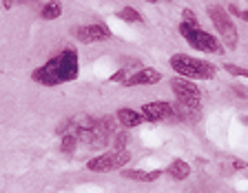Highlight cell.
<instances>
[{
    "instance_id": "obj_1",
    "label": "cell",
    "mask_w": 248,
    "mask_h": 193,
    "mask_svg": "<svg viewBox=\"0 0 248 193\" xmlns=\"http://www.w3.org/2000/svg\"><path fill=\"white\" fill-rule=\"evenodd\" d=\"M80 76V58H78L76 47H64L62 51H58L53 58H49L45 64H40L38 69H33L31 80L42 87H60L78 80Z\"/></svg>"
},
{
    "instance_id": "obj_2",
    "label": "cell",
    "mask_w": 248,
    "mask_h": 193,
    "mask_svg": "<svg viewBox=\"0 0 248 193\" xmlns=\"http://www.w3.org/2000/svg\"><path fill=\"white\" fill-rule=\"evenodd\" d=\"M170 69L182 76V78H195V80H211L217 76V69L213 63L206 60H200V58H193L188 53H173L169 60Z\"/></svg>"
},
{
    "instance_id": "obj_3",
    "label": "cell",
    "mask_w": 248,
    "mask_h": 193,
    "mask_svg": "<svg viewBox=\"0 0 248 193\" xmlns=\"http://www.w3.org/2000/svg\"><path fill=\"white\" fill-rule=\"evenodd\" d=\"M177 29H180L182 38H184L193 49H197V51H202V53H222L224 51L219 40H217L213 33L204 32L202 27H191V25H186V22H180Z\"/></svg>"
},
{
    "instance_id": "obj_4",
    "label": "cell",
    "mask_w": 248,
    "mask_h": 193,
    "mask_svg": "<svg viewBox=\"0 0 248 193\" xmlns=\"http://www.w3.org/2000/svg\"><path fill=\"white\" fill-rule=\"evenodd\" d=\"M208 18H211L213 27L217 29V33L222 36L224 45L231 49L237 47V42H239V33H237V27H235V22H232L231 14H228L224 7L219 5H208Z\"/></svg>"
},
{
    "instance_id": "obj_5",
    "label": "cell",
    "mask_w": 248,
    "mask_h": 193,
    "mask_svg": "<svg viewBox=\"0 0 248 193\" xmlns=\"http://www.w3.org/2000/svg\"><path fill=\"white\" fill-rule=\"evenodd\" d=\"M131 162V153L126 149H111L107 153L91 158L87 162V169L93 173H111V171H120Z\"/></svg>"
},
{
    "instance_id": "obj_6",
    "label": "cell",
    "mask_w": 248,
    "mask_h": 193,
    "mask_svg": "<svg viewBox=\"0 0 248 193\" xmlns=\"http://www.w3.org/2000/svg\"><path fill=\"white\" fill-rule=\"evenodd\" d=\"M170 91H173V96H175L177 102H182V105H186V107H195V109H200L202 91L195 82L182 78V76H175V78L170 80Z\"/></svg>"
},
{
    "instance_id": "obj_7",
    "label": "cell",
    "mask_w": 248,
    "mask_h": 193,
    "mask_svg": "<svg viewBox=\"0 0 248 193\" xmlns=\"http://www.w3.org/2000/svg\"><path fill=\"white\" fill-rule=\"evenodd\" d=\"M140 113L144 115V120H149V122L175 120V109H173V102H164V100L146 102V105H142V111H140Z\"/></svg>"
},
{
    "instance_id": "obj_8",
    "label": "cell",
    "mask_w": 248,
    "mask_h": 193,
    "mask_svg": "<svg viewBox=\"0 0 248 193\" xmlns=\"http://www.w3.org/2000/svg\"><path fill=\"white\" fill-rule=\"evenodd\" d=\"M73 36L80 42H84V45H91V42L108 40L111 38V29L107 25H100V22H95V25H78L73 29Z\"/></svg>"
},
{
    "instance_id": "obj_9",
    "label": "cell",
    "mask_w": 248,
    "mask_h": 193,
    "mask_svg": "<svg viewBox=\"0 0 248 193\" xmlns=\"http://www.w3.org/2000/svg\"><path fill=\"white\" fill-rule=\"evenodd\" d=\"M162 80V73L153 67H142L140 71H135L133 76L124 80V87H151V84H157Z\"/></svg>"
},
{
    "instance_id": "obj_10",
    "label": "cell",
    "mask_w": 248,
    "mask_h": 193,
    "mask_svg": "<svg viewBox=\"0 0 248 193\" xmlns=\"http://www.w3.org/2000/svg\"><path fill=\"white\" fill-rule=\"evenodd\" d=\"M115 120H118V125L122 127V129H135V127H140L144 122V115L135 109L122 107V109L115 111Z\"/></svg>"
},
{
    "instance_id": "obj_11",
    "label": "cell",
    "mask_w": 248,
    "mask_h": 193,
    "mask_svg": "<svg viewBox=\"0 0 248 193\" xmlns=\"http://www.w3.org/2000/svg\"><path fill=\"white\" fill-rule=\"evenodd\" d=\"M162 169H155V171H140V169H122V176L126 180H135V182H155L157 177L162 176Z\"/></svg>"
},
{
    "instance_id": "obj_12",
    "label": "cell",
    "mask_w": 248,
    "mask_h": 193,
    "mask_svg": "<svg viewBox=\"0 0 248 193\" xmlns=\"http://www.w3.org/2000/svg\"><path fill=\"white\" fill-rule=\"evenodd\" d=\"M164 171L169 173L173 180H186V177L191 176V164H188L186 160H182V158H177V160L170 162Z\"/></svg>"
},
{
    "instance_id": "obj_13",
    "label": "cell",
    "mask_w": 248,
    "mask_h": 193,
    "mask_svg": "<svg viewBox=\"0 0 248 193\" xmlns=\"http://www.w3.org/2000/svg\"><path fill=\"white\" fill-rule=\"evenodd\" d=\"M173 109H175V120H184V122H197L200 120V109L195 107H186L182 102H173Z\"/></svg>"
},
{
    "instance_id": "obj_14",
    "label": "cell",
    "mask_w": 248,
    "mask_h": 193,
    "mask_svg": "<svg viewBox=\"0 0 248 193\" xmlns=\"http://www.w3.org/2000/svg\"><path fill=\"white\" fill-rule=\"evenodd\" d=\"M62 16V2L60 0H49L40 7V18L42 20H56Z\"/></svg>"
},
{
    "instance_id": "obj_15",
    "label": "cell",
    "mask_w": 248,
    "mask_h": 193,
    "mask_svg": "<svg viewBox=\"0 0 248 193\" xmlns=\"http://www.w3.org/2000/svg\"><path fill=\"white\" fill-rule=\"evenodd\" d=\"M118 18L124 22H144V18H142V14H140L135 7H124V9L118 11Z\"/></svg>"
},
{
    "instance_id": "obj_16",
    "label": "cell",
    "mask_w": 248,
    "mask_h": 193,
    "mask_svg": "<svg viewBox=\"0 0 248 193\" xmlns=\"http://www.w3.org/2000/svg\"><path fill=\"white\" fill-rule=\"evenodd\" d=\"M78 145H80V142H78V138H73V136H62V142H60V149L64 153H73L78 149Z\"/></svg>"
},
{
    "instance_id": "obj_17",
    "label": "cell",
    "mask_w": 248,
    "mask_h": 193,
    "mask_svg": "<svg viewBox=\"0 0 248 193\" xmlns=\"http://www.w3.org/2000/svg\"><path fill=\"white\" fill-rule=\"evenodd\" d=\"M224 69H226L231 76H239V78H248V69L244 67H237V64H232V63H224Z\"/></svg>"
},
{
    "instance_id": "obj_18",
    "label": "cell",
    "mask_w": 248,
    "mask_h": 193,
    "mask_svg": "<svg viewBox=\"0 0 248 193\" xmlns=\"http://www.w3.org/2000/svg\"><path fill=\"white\" fill-rule=\"evenodd\" d=\"M126 142H129V133L126 131H118L113 138V149H126Z\"/></svg>"
},
{
    "instance_id": "obj_19",
    "label": "cell",
    "mask_w": 248,
    "mask_h": 193,
    "mask_svg": "<svg viewBox=\"0 0 248 193\" xmlns=\"http://www.w3.org/2000/svg\"><path fill=\"white\" fill-rule=\"evenodd\" d=\"M182 22H186V25H191V27H200V20L193 14V9H182Z\"/></svg>"
},
{
    "instance_id": "obj_20",
    "label": "cell",
    "mask_w": 248,
    "mask_h": 193,
    "mask_svg": "<svg viewBox=\"0 0 248 193\" xmlns=\"http://www.w3.org/2000/svg\"><path fill=\"white\" fill-rule=\"evenodd\" d=\"M2 5H5V9H11V7H14V5H29V7H42L40 2H38V0H5V2H2Z\"/></svg>"
},
{
    "instance_id": "obj_21",
    "label": "cell",
    "mask_w": 248,
    "mask_h": 193,
    "mask_svg": "<svg viewBox=\"0 0 248 193\" xmlns=\"http://www.w3.org/2000/svg\"><path fill=\"white\" fill-rule=\"evenodd\" d=\"M228 9H231V14H232V16H237V18H242V20H246V22H248V11L239 9L237 5H231V7H228Z\"/></svg>"
},
{
    "instance_id": "obj_22",
    "label": "cell",
    "mask_w": 248,
    "mask_h": 193,
    "mask_svg": "<svg viewBox=\"0 0 248 193\" xmlns=\"http://www.w3.org/2000/svg\"><path fill=\"white\" fill-rule=\"evenodd\" d=\"M232 91H235L237 96H242L244 100H248V89L246 87H239V84H235V87H232Z\"/></svg>"
},
{
    "instance_id": "obj_23",
    "label": "cell",
    "mask_w": 248,
    "mask_h": 193,
    "mask_svg": "<svg viewBox=\"0 0 248 193\" xmlns=\"http://www.w3.org/2000/svg\"><path fill=\"white\" fill-rule=\"evenodd\" d=\"M242 122H244V125L248 127V115H242Z\"/></svg>"
},
{
    "instance_id": "obj_24",
    "label": "cell",
    "mask_w": 248,
    "mask_h": 193,
    "mask_svg": "<svg viewBox=\"0 0 248 193\" xmlns=\"http://www.w3.org/2000/svg\"><path fill=\"white\" fill-rule=\"evenodd\" d=\"M144 2H151V5H153V2H157V0H144Z\"/></svg>"
}]
</instances>
